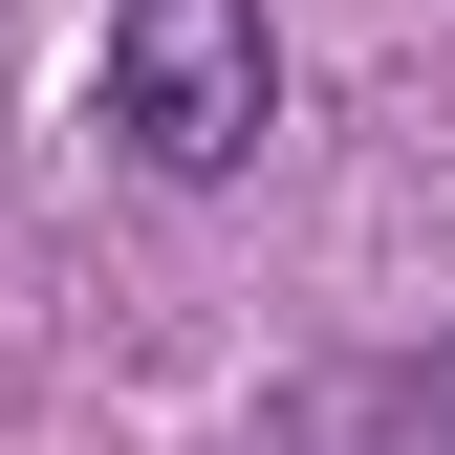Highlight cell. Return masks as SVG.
<instances>
[{
	"instance_id": "1",
	"label": "cell",
	"mask_w": 455,
	"mask_h": 455,
	"mask_svg": "<svg viewBox=\"0 0 455 455\" xmlns=\"http://www.w3.org/2000/svg\"><path fill=\"white\" fill-rule=\"evenodd\" d=\"M108 131L152 174H239L282 131V22L260 0H108Z\"/></svg>"
},
{
	"instance_id": "2",
	"label": "cell",
	"mask_w": 455,
	"mask_h": 455,
	"mask_svg": "<svg viewBox=\"0 0 455 455\" xmlns=\"http://www.w3.org/2000/svg\"><path fill=\"white\" fill-rule=\"evenodd\" d=\"M390 434H412V455H455V369H390Z\"/></svg>"
}]
</instances>
